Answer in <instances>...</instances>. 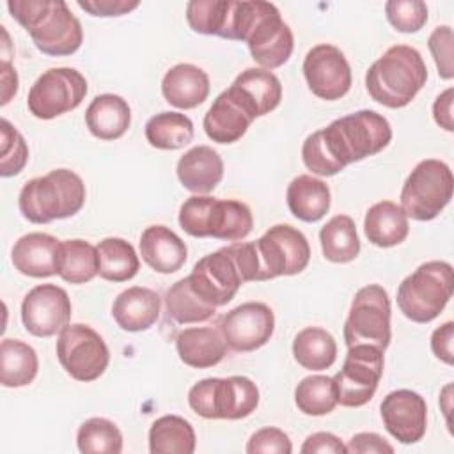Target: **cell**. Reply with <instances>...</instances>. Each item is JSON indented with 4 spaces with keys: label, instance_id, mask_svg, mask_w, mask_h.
I'll return each instance as SVG.
<instances>
[{
    "label": "cell",
    "instance_id": "cell-1",
    "mask_svg": "<svg viewBox=\"0 0 454 454\" xmlns=\"http://www.w3.org/2000/svg\"><path fill=\"white\" fill-rule=\"evenodd\" d=\"M392 140L387 117L374 110H358L310 133L301 145L303 165L316 176L330 177L348 165L378 154Z\"/></svg>",
    "mask_w": 454,
    "mask_h": 454
},
{
    "label": "cell",
    "instance_id": "cell-2",
    "mask_svg": "<svg viewBox=\"0 0 454 454\" xmlns=\"http://www.w3.org/2000/svg\"><path fill=\"white\" fill-rule=\"evenodd\" d=\"M7 9L44 55L66 57L80 50L83 43L82 23L66 2L9 0Z\"/></svg>",
    "mask_w": 454,
    "mask_h": 454
},
{
    "label": "cell",
    "instance_id": "cell-3",
    "mask_svg": "<svg viewBox=\"0 0 454 454\" xmlns=\"http://www.w3.org/2000/svg\"><path fill=\"white\" fill-rule=\"evenodd\" d=\"M426 82V62L420 51L408 44L390 46L365 73V89L369 96L387 108H403L410 105Z\"/></svg>",
    "mask_w": 454,
    "mask_h": 454
},
{
    "label": "cell",
    "instance_id": "cell-4",
    "mask_svg": "<svg viewBox=\"0 0 454 454\" xmlns=\"http://www.w3.org/2000/svg\"><path fill=\"white\" fill-rule=\"evenodd\" d=\"M85 204V184L69 168H55L27 181L18 197V207L32 223H50L74 216Z\"/></svg>",
    "mask_w": 454,
    "mask_h": 454
},
{
    "label": "cell",
    "instance_id": "cell-5",
    "mask_svg": "<svg viewBox=\"0 0 454 454\" xmlns=\"http://www.w3.org/2000/svg\"><path fill=\"white\" fill-rule=\"evenodd\" d=\"M179 225L193 238H215L223 241L245 239L254 227L250 207L234 199L192 195L179 207Z\"/></svg>",
    "mask_w": 454,
    "mask_h": 454
},
{
    "label": "cell",
    "instance_id": "cell-6",
    "mask_svg": "<svg viewBox=\"0 0 454 454\" xmlns=\"http://www.w3.org/2000/svg\"><path fill=\"white\" fill-rule=\"evenodd\" d=\"M452 282L449 262L427 261L399 284L397 307L413 323H431L449 303Z\"/></svg>",
    "mask_w": 454,
    "mask_h": 454
},
{
    "label": "cell",
    "instance_id": "cell-7",
    "mask_svg": "<svg viewBox=\"0 0 454 454\" xmlns=\"http://www.w3.org/2000/svg\"><path fill=\"white\" fill-rule=\"evenodd\" d=\"M190 408L209 420H239L259 404V388L247 376L204 378L188 390Z\"/></svg>",
    "mask_w": 454,
    "mask_h": 454
},
{
    "label": "cell",
    "instance_id": "cell-8",
    "mask_svg": "<svg viewBox=\"0 0 454 454\" xmlns=\"http://www.w3.org/2000/svg\"><path fill=\"white\" fill-rule=\"evenodd\" d=\"M454 177L450 167L434 158L419 161L401 190V207L408 218L429 222L436 218L452 199Z\"/></svg>",
    "mask_w": 454,
    "mask_h": 454
},
{
    "label": "cell",
    "instance_id": "cell-9",
    "mask_svg": "<svg viewBox=\"0 0 454 454\" xmlns=\"http://www.w3.org/2000/svg\"><path fill=\"white\" fill-rule=\"evenodd\" d=\"M390 298L378 286L369 284L355 293L346 323L344 342L348 348L356 344L374 346L385 351L390 344Z\"/></svg>",
    "mask_w": 454,
    "mask_h": 454
},
{
    "label": "cell",
    "instance_id": "cell-10",
    "mask_svg": "<svg viewBox=\"0 0 454 454\" xmlns=\"http://www.w3.org/2000/svg\"><path fill=\"white\" fill-rule=\"evenodd\" d=\"M57 358L76 381H94L108 367L110 351L103 337L83 323L67 325L57 339Z\"/></svg>",
    "mask_w": 454,
    "mask_h": 454
},
{
    "label": "cell",
    "instance_id": "cell-11",
    "mask_svg": "<svg viewBox=\"0 0 454 454\" xmlns=\"http://www.w3.org/2000/svg\"><path fill=\"white\" fill-rule=\"evenodd\" d=\"M87 90V80L80 71L73 67H51L30 87L27 106L35 119L50 121L78 108Z\"/></svg>",
    "mask_w": 454,
    "mask_h": 454
},
{
    "label": "cell",
    "instance_id": "cell-12",
    "mask_svg": "<svg viewBox=\"0 0 454 454\" xmlns=\"http://www.w3.org/2000/svg\"><path fill=\"white\" fill-rule=\"evenodd\" d=\"M259 282L301 273L310 261V245L301 231L289 223L270 227L257 241Z\"/></svg>",
    "mask_w": 454,
    "mask_h": 454
},
{
    "label": "cell",
    "instance_id": "cell-13",
    "mask_svg": "<svg viewBox=\"0 0 454 454\" xmlns=\"http://www.w3.org/2000/svg\"><path fill=\"white\" fill-rule=\"evenodd\" d=\"M383 353L367 344L348 348L342 369L333 376L337 404L358 408L372 399L383 376Z\"/></svg>",
    "mask_w": 454,
    "mask_h": 454
},
{
    "label": "cell",
    "instance_id": "cell-14",
    "mask_svg": "<svg viewBox=\"0 0 454 454\" xmlns=\"http://www.w3.org/2000/svg\"><path fill=\"white\" fill-rule=\"evenodd\" d=\"M252 59L262 69H277L284 66L293 53L294 37L289 25L282 20L277 5L262 2L261 12L245 39Z\"/></svg>",
    "mask_w": 454,
    "mask_h": 454
},
{
    "label": "cell",
    "instance_id": "cell-15",
    "mask_svg": "<svg viewBox=\"0 0 454 454\" xmlns=\"http://www.w3.org/2000/svg\"><path fill=\"white\" fill-rule=\"evenodd\" d=\"M69 319L71 300L60 286L39 284L21 301V323L34 337H53L69 325Z\"/></svg>",
    "mask_w": 454,
    "mask_h": 454
},
{
    "label": "cell",
    "instance_id": "cell-16",
    "mask_svg": "<svg viewBox=\"0 0 454 454\" xmlns=\"http://www.w3.org/2000/svg\"><path fill=\"white\" fill-rule=\"evenodd\" d=\"M227 348L238 353H248L262 348L275 332V314L262 301H247L220 317Z\"/></svg>",
    "mask_w": 454,
    "mask_h": 454
},
{
    "label": "cell",
    "instance_id": "cell-17",
    "mask_svg": "<svg viewBox=\"0 0 454 454\" xmlns=\"http://www.w3.org/2000/svg\"><path fill=\"white\" fill-rule=\"evenodd\" d=\"M303 76L314 96L335 101L351 89V67L344 53L333 44H316L303 59Z\"/></svg>",
    "mask_w": 454,
    "mask_h": 454
},
{
    "label": "cell",
    "instance_id": "cell-18",
    "mask_svg": "<svg viewBox=\"0 0 454 454\" xmlns=\"http://www.w3.org/2000/svg\"><path fill=\"white\" fill-rule=\"evenodd\" d=\"M188 280L192 289L206 303L216 309L227 305L245 284L232 255L225 247L199 259L188 275Z\"/></svg>",
    "mask_w": 454,
    "mask_h": 454
},
{
    "label": "cell",
    "instance_id": "cell-19",
    "mask_svg": "<svg viewBox=\"0 0 454 454\" xmlns=\"http://www.w3.org/2000/svg\"><path fill=\"white\" fill-rule=\"evenodd\" d=\"M385 429L401 443H417L426 434L427 404L426 399L408 388L387 394L380 404Z\"/></svg>",
    "mask_w": 454,
    "mask_h": 454
},
{
    "label": "cell",
    "instance_id": "cell-20",
    "mask_svg": "<svg viewBox=\"0 0 454 454\" xmlns=\"http://www.w3.org/2000/svg\"><path fill=\"white\" fill-rule=\"evenodd\" d=\"M225 90L254 121L273 112L282 99V83L278 76L262 67H248L241 71Z\"/></svg>",
    "mask_w": 454,
    "mask_h": 454
},
{
    "label": "cell",
    "instance_id": "cell-21",
    "mask_svg": "<svg viewBox=\"0 0 454 454\" xmlns=\"http://www.w3.org/2000/svg\"><path fill=\"white\" fill-rule=\"evenodd\" d=\"M60 245L55 236L46 232H28L21 236L11 252L14 268L32 278H46L57 273Z\"/></svg>",
    "mask_w": 454,
    "mask_h": 454
},
{
    "label": "cell",
    "instance_id": "cell-22",
    "mask_svg": "<svg viewBox=\"0 0 454 454\" xmlns=\"http://www.w3.org/2000/svg\"><path fill=\"white\" fill-rule=\"evenodd\" d=\"M179 183L195 195H207L223 177V161L209 145H195L188 149L176 167Z\"/></svg>",
    "mask_w": 454,
    "mask_h": 454
},
{
    "label": "cell",
    "instance_id": "cell-23",
    "mask_svg": "<svg viewBox=\"0 0 454 454\" xmlns=\"http://www.w3.org/2000/svg\"><path fill=\"white\" fill-rule=\"evenodd\" d=\"M161 298L156 291L133 286L117 294L112 305V316L124 332L149 330L160 317Z\"/></svg>",
    "mask_w": 454,
    "mask_h": 454
},
{
    "label": "cell",
    "instance_id": "cell-24",
    "mask_svg": "<svg viewBox=\"0 0 454 454\" xmlns=\"http://www.w3.org/2000/svg\"><path fill=\"white\" fill-rule=\"evenodd\" d=\"M161 94L176 108H197L209 96V76L195 64H176L161 80Z\"/></svg>",
    "mask_w": 454,
    "mask_h": 454
},
{
    "label": "cell",
    "instance_id": "cell-25",
    "mask_svg": "<svg viewBox=\"0 0 454 454\" xmlns=\"http://www.w3.org/2000/svg\"><path fill=\"white\" fill-rule=\"evenodd\" d=\"M179 360L193 369H207L218 365L227 355V342L218 328L192 326L176 337Z\"/></svg>",
    "mask_w": 454,
    "mask_h": 454
},
{
    "label": "cell",
    "instance_id": "cell-26",
    "mask_svg": "<svg viewBox=\"0 0 454 454\" xmlns=\"http://www.w3.org/2000/svg\"><path fill=\"white\" fill-rule=\"evenodd\" d=\"M140 255L149 268L168 275L183 268L188 257V248L168 227L151 225L140 236Z\"/></svg>",
    "mask_w": 454,
    "mask_h": 454
},
{
    "label": "cell",
    "instance_id": "cell-27",
    "mask_svg": "<svg viewBox=\"0 0 454 454\" xmlns=\"http://www.w3.org/2000/svg\"><path fill=\"white\" fill-rule=\"evenodd\" d=\"M85 124L96 138L117 140L131 124V108L117 94H99L85 110Z\"/></svg>",
    "mask_w": 454,
    "mask_h": 454
},
{
    "label": "cell",
    "instance_id": "cell-28",
    "mask_svg": "<svg viewBox=\"0 0 454 454\" xmlns=\"http://www.w3.org/2000/svg\"><path fill=\"white\" fill-rule=\"evenodd\" d=\"M286 200L291 215L301 222H319L330 209V186L310 174L296 176L286 192Z\"/></svg>",
    "mask_w": 454,
    "mask_h": 454
},
{
    "label": "cell",
    "instance_id": "cell-29",
    "mask_svg": "<svg viewBox=\"0 0 454 454\" xmlns=\"http://www.w3.org/2000/svg\"><path fill=\"white\" fill-rule=\"evenodd\" d=\"M364 232L369 243L380 248L401 245L410 232V222L403 207L392 200L372 204L364 218Z\"/></svg>",
    "mask_w": 454,
    "mask_h": 454
},
{
    "label": "cell",
    "instance_id": "cell-30",
    "mask_svg": "<svg viewBox=\"0 0 454 454\" xmlns=\"http://www.w3.org/2000/svg\"><path fill=\"white\" fill-rule=\"evenodd\" d=\"M254 119L229 96L227 90L216 96L213 105L204 115V131L207 138L216 144H232L238 142Z\"/></svg>",
    "mask_w": 454,
    "mask_h": 454
},
{
    "label": "cell",
    "instance_id": "cell-31",
    "mask_svg": "<svg viewBox=\"0 0 454 454\" xmlns=\"http://www.w3.org/2000/svg\"><path fill=\"white\" fill-rule=\"evenodd\" d=\"M39 371L35 349L20 339H4L0 344V383L5 388L30 385Z\"/></svg>",
    "mask_w": 454,
    "mask_h": 454
},
{
    "label": "cell",
    "instance_id": "cell-32",
    "mask_svg": "<svg viewBox=\"0 0 454 454\" xmlns=\"http://www.w3.org/2000/svg\"><path fill=\"white\" fill-rule=\"evenodd\" d=\"M197 445L193 426L179 415H163L151 424V454H192Z\"/></svg>",
    "mask_w": 454,
    "mask_h": 454
},
{
    "label": "cell",
    "instance_id": "cell-33",
    "mask_svg": "<svg viewBox=\"0 0 454 454\" xmlns=\"http://www.w3.org/2000/svg\"><path fill=\"white\" fill-rule=\"evenodd\" d=\"M293 356L307 371H325L337 358V342L321 326H307L294 335Z\"/></svg>",
    "mask_w": 454,
    "mask_h": 454
},
{
    "label": "cell",
    "instance_id": "cell-34",
    "mask_svg": "<svg viewBox=\"0 0 454 454\" xmlns=\"http://www.w3.org/2000/svg\"><path fill=\"white\" fill-rule=\"evenodd\" d=\"M319 243L325 259L330 262H351L360 254L356 225L348 215L332 216L319 231Z\"/></svg>",
    "mask_w": 454,
    "mask_h": 454
},
{
    "label": "cell",
    "instance_id": "cell-35",
    "mask_svg": "<svg viewBox=\"0 0 454 454\" xmlns=\"http://www.w3.org/2000/svg\"><path fill=\"white\" fill-rule=\"evenodd\" d=\"M57 275L69 284L90 282L99 275L98 248L85 239L62 241Z\"/></svg>",
    "mask_w": 454,
    "mask_h": 454
},
{
    "label": "cell",
    "instance_id": "cell-36",
    "mask_svg": "<svg viewBox=\"0 0 454 454\" xmlns=\"http://www.w3.org/2000/svg\"><path fill=\"white\" fill-rule=\"evenodd\" d=\"M96 248L101 278L108 282H126L138 273L140 261L129 241L122 238H105Z\"/></svg>",
    "mask_w": 454,
    "mask_h": 454
},
{
    "label": "cell",
    "instance_id": "cell-37",
    "mask_svg": "<svg viewBox=\"0 0 454 454\" xmlns=\"http://www.w3.org/2000/svg\"><path fill=\"white\" fill-rule=\"evenodd\" d=\"M149 145L163 151H176L193 140V122L179 112H160L145 122Z\"/></svg>",
    "mask_w": 454,
    "mask_h": 454
},
{
    "label": "cell",
    "instance_id": "cell-38",
    "mask_svg": "<svg viewBox=\"0 0 454 454\" xmlns=\"http://www.w3.org/2000/svg\"><path fill=\"white\" fill-rule=\"evenodd\" d=\"M165 309L168 317L179 325L204 323L216 314V307L206 303L190 286L188 277L174 282L165 293Z\"/></svg>",
    "mask_w": 454,
    "mask_h": 454
},
{
    "label": "cell",
    "instance_id": "cell-39",
    "mask_svg": "<svg viewBox=\"0 0 454 454\" xmlns=\"http://www.w3.org/2000/svg\"><path fill=\"white\" fill-rule=\"evenodd\" d=\"M294 403L298 410L310 417H323L337 406V390L333 378L312 374L303 378L294 388Z\"/></svg>",
    "mask_w": 454,
    "mask_h": 454
},
{
    "label": "cell",
    "instance_id": "cell-40",
    "mask_svg": "<svg viewBox=\"0 0 454 454\" xmlns=\"http://www.w3.org/2000/svg\"><path fill=\"white\" fill-rule=\"evenodd\" d=\"M76 445L82 454H119L122 452V433L112 420L92 417L78 427Z\"/></svg>",
    "mask_w": 454,
    "mask_h": 454
},
{
    "label": "cell",
    "instance_id": "cell-41",
    "mask_svg": "<svg viewBox=\"0 0 454 454\" xmlns=\"http://www.w3.org/2000/svg\"><path fill=\"white\" fill-rule=\"evenodd\" d=\"M229 0H192L186 4V21L193 32L204 35H223L227 25Z\"/></svg>",
    "mask_w": 454,
    "mask_h": 454
},
{
    "label": "cell",
    "instance_id": "cell-42",
    "mask_svg": "<svg viewBox=\"0 0 454 454\" xmlns=\"http://www.w3.org/2000/svg\"><path fill=\"white\" fill-rule=\"evenodd\" d=\"M2 151H0V176L11 177L20 174L28 161V147L21 133L7 121L0 122Z\"/></svg>",
    "mask_w": 454,
    "mask_h": 454
},
{
    "label": "cell",
    "instance_id": "cell-43",
    "mask_svg": "<svg viewBox=\"0 0 454 454\" xmlns=\"http://www.w3.org/2000/svg\"><path fill=\"white\" fill-rule=\"evenodd\" d=\"M385 16L395 30L413 34L427 23V5L422 0H388Z\"/></svg>",
    "mask_w": 454,
    "mask_h": 454
},
{
    "label": "cell",
    "instance_id": "cell-44",
    "mask_svg": "<svg viewBox=\"0 0 454 454\" xmlns=\"http://www.w3.org/2000/svg\"><path fill=\"white\" fill-rule=\"evenodd\" d=\"M452 43H454V35H452V28L449 25H442L436 27L429 39H427V46L429 51L434 59L438 74L443 80H450L454 76V64H452Z\"/></svg>",
    "mask_w": 454,
    "mask_h": 454
},
{
    "label": "cell",
    "instance_id": "cell-45",
    "mask_svg": "<svg viewBox=\"0 0 454 454\" xmlns=\"http://www.w3.org/2000/svg\"><path fill=\"white\" fill-rule=\"evenodd\" d=\"M247 452L248 454H291L293 443L282 429L262 427L250 436L247 443Z\"/></svg>",
    "mask_w": 454,
    "mask_h": 454
},
{
    "label": "cell",
    "instance_id": "cell-46",
    "mask_svg": "<svg viewBox=\"0 0 454 454\" xmlns=\"http://www.w3.org/2000/svg\"><path fill=\"white\" fill-rule=\"evenodd\" d=\"M140 2L137 0H78V7L90 16H124L137 9Z\"/></svg>",
    "mask_w": 454,
    "mask_h": 454
},
{
    "label": "cell",
    "instance_id": "cell-47",
    "mask_svg": "<svg viewBox=\"0 0 454 454\" xmlns=\"http://www.w3.org/2000/svg\"><path fill=\"white\" fill-rule=\"evenodd\" d=\"M300 452L301 454H346L348 450L339 436L326 431H319L305 438L303 445L300 447Z\"/></svg>",
    "mask_w": 454,
    "mask_h": 454
},
{
    "label": "cell",
    "instance_id": "cell-48",
    "mask_svg": "<svg viewBox=\"0 0 454 454\" xmlns=\"http://www.w3.org/2000/svg\"><path fill=\"white\" fill-rule=\"evenodd\" d=\"M351 454H392L394 447L378 433H356L346 445Z\"/></svg>",
    "mask_w": 454,
    "mask_h": 454
},
{
    "label": "cell",
    "instance_id": "cell-49",
    "mask_svg": "<svg viewBox=\"0 0 454 454\" xmlns=\"http://www.w3.org/2000/svg\"><path fill=\"white\" fill-rule=\"evenodd\" d=\"M452 339H454V323L447 321L442 326L434 328L431 333V349L438 360H442L447 365H452L454 362V351H452Z\"/></svg>",
    "mask_w": 454,
    "mask_h": 454
},
{
    "label": "cell",
    "instance_id": "cell-50",
    "mask_svg": "<svg viewBox=\"0 0 454 454\" xmlns=\"http://www.w3.org/2000/svg\"><path fill=\"white\" fill-rule=\"evenodd\" d=\"M454 89L449 87L445 89L433 103V117L434 122L443 128L445 131H454V122H452V98Z\"/></svg>",
    "mask_w": 454,
    "mask_h": 454
},
{
    "label": "cell",
    "instance_id": "cell-51",
    "mask_svg": "<svg viewBox=\"0 0 454 454\" xmlns=\"http://www.w3.org/2000/svg\"><path fill=\"white\" fill-rule=\"evenodd\" d=\"M18 92V74L7 60L2 62V106L11 101Z\"/></svg>",
    "mask_w": 454,
    "mask_h": 454
}]
</instances>
